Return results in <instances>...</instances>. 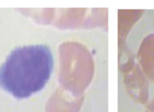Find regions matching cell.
I'll return each instance as SVG.
<instances>
[{
	"instance_id": "6da1fadb",
	"label": "cell",
	"mask_w": 154,
	"mask_h": 112,
	"mask_svg": "<svg viewBox=\"0 0 154 112\" xmlns=\"http://www.w3.org/2000/svg\"><path fill=\"white\" fill-rule=\"evenodd\" d=\"M54 56L45 45L14 48L0 67V87L17 99L40 92L49 81Z\"/></svg>"
}]
</instances>
